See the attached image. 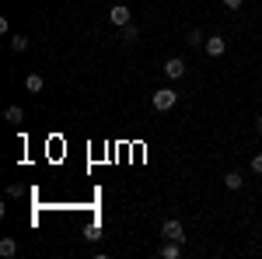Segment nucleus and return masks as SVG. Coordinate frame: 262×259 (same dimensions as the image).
<instances>
[{"label": "nucleus", "instance_id": "2eb2a0df", "mask_svg": "<svg viewBox=\"0 0 262 259\" xmlns=\"http://www.w3.org/2000/svg\"><path fill=\"white\" fill-rule=\"evenodd\" d=\"M252 172H255V175H262V154H255V158H252Z\"/></svg>", "mask_w": 262, "mask_h": 259}, {"label": "nucleus", "instance_id": "ddd939ff", "mask_svg": "<svg viewBox=\"0 0 262 259\" xmlns=\"http://www.w3.org/2000/svg\"><path fill=\"white\" fill-rule=\"evenodd\" d=\"M185 42H189V46H203V42H206V35H203L200 28H189V35H185Z\"/></svg>", "mask_w": 262, "mask_h": 259}, {"label": "nucleus", "instance_id": "7ed1b4c3", "mask_svg": "<svg viewBox=\"0 0 262 259\" xmlns=\"http://www.w3.org/2000/svg\"><path fill=\"white\" fill-rule=\"evenodd\" d=\"M203 49H206V56H213V60H217V56L227 53V39H224V35H210V39L203 42Z\"/></svg>", "mask_w": 262, "mask_h": 259}, {"label": "nucleus", "instance_id": "423d86ee", "mask_svg": "<svg viewBox=\"0 0 262 259\" xmlns=\"http://www.w3.org/2000/svg\"><path fill=\"white\" fill-rule=\"evenodd\" d=\"M179 256H182V242L161 238V259H179Z\"/></svg>", "mask_w": 262, "mask_h": 259}, {"label": "nucleus", "instance_id": "f03ea898", "mask_svg": "<svg viewBox=\"0 0 262 259\" xmlns=\"http://www.w3.org/2000/svg\"><path fill=\"white\" fill-rule=\"evenodd\" d=\"M108 21H112V25H116V28H126V25H129V21H133V11H129V7H126V4H116V7H112V11H108Z\"/></svg>", "mask_w": 262, "mask_h": 259}, {"label": "nucleus", "instance_id": "39448f33", "mask_svg": "<svg viewBox=\"0 0 262 259\" xmlns=\"http://www.w3.org/2000/svg\"><path fill=\"white\" fill-rule=\"evenodd\" d=\"M185 67H189V63L182 60V56H171V60L164 63V77H171V81L185 77Z\"/></svg>", "mask_w": 262, "mask_h": 259}, {"label": "nucleus", "instance_id": "1a4fd4ad", "mask_svg": "<svg viewBox=\"0 0 262 259\" xmlns=\"http://www.w3.org/2000/svg\"><path fill=\"white\" fill-rule=\"evenodd\" d=\"M224 186H227V189H242L245 175H242V172H227V175H224Z\"/></svg>", "mask_w": 262, "mask_h": 259}, {"label": "nucleus", "instance_id": "f257e3e1", "mask_svg": "<svg viewBox=\"0 0 262 259\" xmlns=\"http://www.w3.org/2000/svg\"><path fill=\"white\" fill-rule=\"evenodd\" d=\"M175 102H179V91H175V88H158V91L150 95V105H154L158 112H168V109H175Z\"/></svg>", "mask_w": 262, "mask_h": 259}, {"label": "nucleus", "instance_id": "6e6552de", "mask_svg": "<svg viewBox=\"0 0 262 259\" xmlns=\"http://www.w3.org/2000/svg\"><path fill=\"white\" fill-rule=\"evenodd\" d=\"M0 256H4V259L18 256V242H14V238H0Z\"/></svg>", "mask_w": 262, "mask_h": 259}, {"label": "nucleus", "instance_id": "f8f14e48", "mask_svg": "<svg viewBox=\"0 0 262 259\" xmlns=\"http://www.w3.org/2000/svg\"><path fill=\"white\" fill-rule=\"evenodd\" d=\"M28 46H32V42H28V35H11V49H14V53H25Z\"/></svg>", "mask_w": 262, "mask_h": 259}, {"label": "nucleus", "instance_id": "9d476101", "mask_svg": "<svg viewBox=\"0 0 262 259\" xmlns=\"http://www.w3.org/2000/svg\"><path fill=\"white\" fill-rule=\"evenodd\" d=\"M137 39H140V32H137V25L129 21V25L122 28V42H126V46H137Z\"/></svg>", "mask_w": 262, "mask_h": 259}, {"label": "nucleus", "instance_id": "dca6fc26", "mask_svg": "<svg viewBox=\"0 0 262 259\" xmlns=\"http://www.w3.org/2000/svg\"><path fill=\"white\" fill-rule=\"evenodd\" d=\"M255 130H259V133H262V116H259V119H255Z\"/></svg>", "mask_w": 262, "mask_h": 259}, {"label": "nucleus", "instance_id": "9b49d317", "mask_svg": "<svg viewBox=\"0 0 262 259\" xmlns=\"http://www.w3.org/2000/svg\"><path fill=\"white\" fill-rule=\"evenodd\" d=\"M25 88H28V91H32V95H39L42 88H46V81H42L39 74H28V81H25Z\"/></svg>", "mask_w": 262, "mask_h": 259}, {"label": "nucleus", "instance_id": "20e7f679", "mask_svg": "<svg viewBox=\"0 0 262 259\" xmlns=\"http://www.w3.org/2000/svg\"><path fill=\"white\" fill-rule=\"evenodd\" d=\"M161 238H171V242H182V245H185V228H182L179 221H164L161 224Z\"/></svg>", "mask_w": 262, "mask_h": 259}, {"label": "nucleus", "instance_id": "0eeeda50", "mask_svg": "<svg viewBox=\"0 0 262 259\" xmlns=\"http://www.w3.org/2000/svg\"><path fill=\"white\" fill-rule=\"evenodd\" d=\"M4 119L7 123H25V109H21V105H7V109H4Z\"/></svg>", "mask_w": 262, "mask_h": 259}, {"label": "nucleus", "instance_id": "4468645a", "mask_svg": "<svg viewBox=\"0 0 262 259\" xmlns=\"http://www.w3.org/2000/svg\"><path fill=\"white\" fill-rule=\"evenodd\" d=\"M224 7H227V11H242L245 0H224Z\"/></svg>", "mask_w": 262, "mask_h": 259}]
</instances>
